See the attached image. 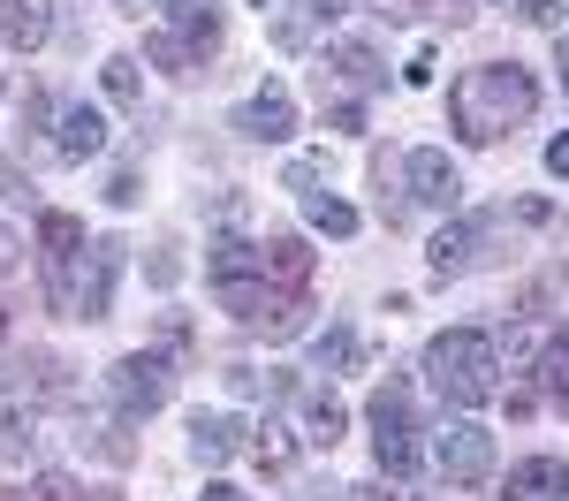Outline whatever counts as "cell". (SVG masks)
Masks as SVG:
<instances>
[{
	"mask_svg": "<svg viewBox=\"0 0 569 501\" xmlns=\"http://www.w3.org/2000/svg\"><path fill=\"white\" fill-rule=\"evenodd\" d=\"M114 273H122V243H114V236H99V243L84 251V267H77L69 319H107V304H114Z\"/></svg>",
	"mask_w": 569,
	"mask_h": 501,
	"instance_id": "obj_8",
	"label": "cell"
},
{
	"mask_svg": "<svg viewBox=\"0 0 569 501\" xmlns=\"http://www.w3.org/2000/svg\"><path fill=\"white\" fill-rule=\"evenodd\" d=\"M342 8H350V0H311V16H319V23H335Z\"/></svg>",
	"mask_w": 569,
	"mask_h": 501,
	"instance_id": "obj_32",
	"label": "cell"
},
{
	"mask_svg": "<svg viewBox=\"0 0 569 501\" xmlns=\"http://www.w3.org/2000/svg\"><path fill=\"white\" fill-rule=\"evenodd\" d=\"M402 176H410V198H418V206H440V213L463 206V168H456L448 152H433V144H418V152L402 160Z\"/></svg>",
	"mask_w": 569,
	"mask_h": 501,
	"instance_id": "obj_9",
	"label": "cell"
},
{
	"mask_svg": "<svg viewBox=\"0 0 569 501\" xmlns=\"http://www.w3.org/2000/svg\"><path fill=\"white\" fill-rule=\"evenodd\" d=\"M99 144H107V122H99V107H61L53 152H61V160H91Z\"/></svg>",
	"mask_w": 569,
	"mask_h": 501,
	"instance_id": "obj_15",
	"label": "cell"
},
{
	"mask_svg": "<svg viewBox=\"0 0 569 501\" xmlns=\"http://www.w3.org/2000/svg\"><path fill=\"white\" fill-rule=\"evenodd\" d=\"M236 130H243V137H259V144H281V137L297 130V99H289V84H259L251 99H243Z\"/></svg>",
	"mask_w": 569,
	"mask_h": 501,
	"instance_id": "obj_11",
	"label": "cell"
},
{
	"mask_svg": "<svg viewBox=\"0 0 569 501\" xmlns=\"http://www.w3.org/2000/svg\"><path fill=\"white\" fill-rule=\"evenodd\" d=\"M107 395L122 403V418H152V410L176 395V372H168L160 350H130V358L107 372Z\"/></svg>",
	"mask_w": 569,
	"mask_h": 501,
	"instance_id": "obj_7",
	"label": "cell"
},
{
	"mask_svg": "<svg viewBox=\"0 0 569 501\" xmlns=\"http://www.w3.org/2000/svg\"><path fill=\"white\" fill-rule=\"evenodd\" d=\"M555 69H562V91H569V31L555 39Z\"/></svg>",
	"mask_w": 569,
	"mask_h": 501,
	"instance_id": "obj_33",
	"label": "cell"
},
{
	"mask_svg": "<svg viewBox=\"0 0 569 501\" xmlns=\"http://www.w3.org/2000/svg\"><path fill=\"white\" fill-rule=\"evenodd\" d=\"M16 267V236H8V228H0V273Z\"/></svg>",
	"mask_w": 569,
	"mask_h": 501,
	"instance_id": "obj_34",
	"label": "cell"
},
{
	"mask_svg": "<svg viewBox=\"0 0 569 501\" xmlns=\"http://www.w3.org/2000/svg\"><path fill=\"white\" fill-rule=\"evenodd\" d=\"M342 501H410V494H388V487H350Z\"/></svg>",
	"mask_w": 569,
	"mask_h": 501,
	"instance_id": "obj_31",
	"label": "cell"
},
{
	"mask_svg": "<svg viewBox=\"0 0 569 501\" xmlns=\"http://www.w3.org/2000/svg\"><path fill=\"white\" fill-rule=\"evenodd\" d=\"M39 251H46V297H53V312H69V297H77V267H84V221L77 213H39Z\"/></svg>",
	"mask_w": 569,
	"mask_h": 501,
	"instance_id": "obj_6",
	"label": "cell"
},
{
	"mask_svg": "<svg viewBox=\"0 0 569 501\" xmlns=\"http://www.w3.org/2000/svg\"><path fill=\"white\" fill-rule=\"evenodd\" d=\"M198 501H251V494H236V487H206Z\"/></svg>",
	"mask_w": 569,
	"mask_h": 501,
	"instance_id": "obj_35",
	"label": "cell"
},
{
	"mask_svg": "<svg viewBox=\"0 0 569 501\" xmlns=\"http://www.w3.org/2000/svg\"><path fill=\"white\" fill-rule=\"evenodd\" d=\"M220 312H236V327H251V334H297L305 327V289H281V281H266V273H236V281H213Z\"/></svg>",
	"mask_w": 569,
	"mask_h": 501,
	"instance_id": "obj_3",
	"label": "cell"
},
{
	"mask_svg": "<svg viewBox=\"0 0 569 501\" xmlns=\"http://www.w3.org/2000/svg\"><path fill=\"white\" fill-rule=\"evenodd\" d=\"M251 455H259L266 471H289V455H297V449H289V425H266L259 441H251Z\"/></svg>",
	"mask_w": 569,
	"mask_h": 501,
	"instance_id": "obj_26",
	"label": "cell"
},
{
	"mask_svg": "<svg viewBox=\"0 0 569 501\" xmlns=\"http://www.w3.org/2000/svg\"><path fill=\"white\" fill-rule=\"evenodd\" d=\"M305 213L319 236H357V206H342V198H305Z\"/></svg>",
	"mask_w": 569,
	"mask_h": 501,
	"instance_id": "obj_22",
	"label": "cell"
},
{
	"mask_svg": "<svg viewBox=\"0 0 569 501\" xmlns=\"http://www.w3.org/2000/svg\"><path fill=\"white\" fill-rule=\"evenodd\" d=\"M426 372H433V388L448 395L456 410H479L501 395V358H493V342H486L479 327H448V334H433V350H426Z\"/></svg>",
	"mask_w": 569,
	"mask_h": 501,
	"instance_id": "obj_2",
	"label": "cell"
},
{
	"mask_svg": "<svg viewBox=\"0 0 569 501\" xmlns=\"http://www.w3.org/2000/svg\"><path fill=\"white\" fill-rule=\"evenodd\" d=\"M168 31L206 61V53L220 46V8H213V0H182V8H168Z\"/></svg>",
	"mask_w": 569,
	"mask_h": 501,
	"instance_id": "obj_16",
	"label": "cell"
},
{
	"mask_svg": "<svg viewBox=\"0 0 569 501\" xmlns=\"http://www.w3.org/2000/svg\"><path fill=\"white\" fill-rule=\"evenodd\" d=\"M517 16L539 23V31H555V16H562V0H517Z\"/></svg>",
	"mask_w": 569,
	"mask_h": 501,
	"instance_id": "obj_27",
	"label": "cell"
},
{
	"mask_svg": "<svg viewBox=\"0 0 569 501\" xmlns=\"http://www.w3.org/2000/svg\"><path fill=\"white\" fill-rule=\"evenodd\" d=\"M53 39V0H0V46L39 53Z\"/></svg>",
	"mask_w": 569,
	"mask_h": 501,
	"instance_id": "obj_13",
	"label": "cell"
},
{
	"mask_svg": "<svg viewBox=\"0 0 569 501\" xmlns=\"http://www.w3.org/2000/svg\"><path fill=\"white\" fill-rule=\"evenodd\" d=\"M509 501H569V463L562 455H525V463H509Z\"/></svg>",
	"mask_w": 569,
	"mask_h": 501,
	"instance_id": "obj_12",
	"label": "cell"
},
{
	"mask_svg": "<svg viewBox=\"0 0 569 501\" xmlns=\"http://www.w3.org/2000/svg\"><path fill=\"white\" fill-rule=\"evenodd\" d=\"M433 463L448 487H486L493 479V433H486L479 418H448L433 433Z\"/></svg>",
	"mask_w": 569,
	"mask_h": 501,
	"instance_id": "obj_5",
	"label": "cell"
},
{
	"mask_svg": "<svg viewBox=\"0 0 569 501\" xmlns=\"http://www.w3.org/2000/svg\"><path fill=\"white\" fill-rule=\"evenodd\" d=\"M493 8H501V0H493Z\"/></svg>",
	"mask_w": 569,
	"mask_h": 501,
	"instance_id": "obj_37",
	"label": "cell"
},
{
	"mask_svg": "<svg viewBox=\"0 0 569 501\" xmlns=\"http://www.w3.org/2000/svg\"><path fill=\"white\" fill-rule=\"evenodd\" d=\"M342 425H350V418H342L335 395H311V403H305V441H311V449H335V441H342Z\"/></svg>",
	"mask_w": 569,
	"mask_h": 501,
	"instance_id": "obj_18",
	"label": "cell"
},
{
	"mask_svg": "<svg viewBox=\"0 0 569 501\" xmlns=\"http://www.w3.org/2000/svg\"><path fill=\"white\" fill-rule=\"evenodd\" d=\"M319 168H327V160H289V190H311V182H319Z\"/></svg>",
	"mask_w": 569,
	"mask_h": 501,
	"instance_id": "obj_28",
	"label": "cell"
},
{
	"mask_svg": "<svg viewBox=\"0 0 569 501\" xmlns=\"http://www.w3.org/2000/svg\"><path fill=\"white\" fill-rule=\"evenodd\" d=\"M144 53H152V61L168 69V77H190V69H206V61H198V53L176 39V31H152V39H144Z\"/></svg>",
	"mask_w": 569,
	"mask_h": 501,
	"instance_id": "obj_20",
	"label": "cell"
},
{
	"mask_svg": "<svg viewBox=\"0 0 569 501\" xmlns=\"http://www.w3.org/2000/svg\"><path fill=\"white\" fill-rule=\"evenodd\" d=\"M327 69H335L342 84H357V91H380V84H388L380 53H372V46H357V39H335V46H327Z\"/></svg>",
	"mask_w": 569,
	"mask_h": 501,
	"instance_id": "obj_17",
	"label": "cell"
},
{
	"mask_svg": "<svg viewBox=\"0 0 569 501\" xmlns=\"http://www.w3.org/2000/svg\"><path fill=\"white\" fill-rule=\"evenodd\" d=\"M259 8H281V0H259Z\"/></svg>",
	"mask_w": 569,
	"mask_h": 501,
	"instance_id": "obj_36",
	"label": "cell"
},
{
	"mask_svg": "<svg viewBox=\"0 0 569 501\" xmlns=\"http://www.w3.org/2000/svg\"><path fill=\"white\" fill-rule=\"evenodd\" d=\"M426 259H433L440 281H448V273L486 267V259H493V221H448V228L433 236V251H426Z\"/></svg>",
	"mask_w": 569,
	"mask_h": 501,
	"instance_id": "obj_10",
	"label": "cell"
},
{
	"mask_svg": "<svg viewBox=\"0 0 569 501\" xmlns=\"http://www.w3.org/2000/svg\"><path fill=\"white\" fill-rule=\"evenodd\" d=\"M31 449H39V425H31V410H8V418H0V455H16V463H23Z\"/></svg>",
	"mask_w": 569,
	"mask_h": 501,
	"instance_id": "obj_23",
	"label": "cell"
},
{
	"mask_svg": "<svg viewBox=\"0 0 569 501\" xmlns=\"http://www.w3.org/2000/svg\"><path fill=\"white\" fill-rule=\"evenodd\" d=\"M539 388H547V403H569V334L539 350Z\"/></svg>",
	"mask_w": 569,
	"mask_h": 501,
	"instance_id": "obj_19",
	"label": "cell"
},
{
	"mask_svg": "<svg viewBox=\"0 0 569 501\" xmlns=\"http://www.w3.org/2000/svg\"><path fill=\"white\" fill-rule=\"evenodd\" d=\"M547 176H562V182H569V130L547 144Z\"/></svg>",
	"mask_w": 569,
	"mask_h": 501,
	"instance_id": "obj_29",
	"label": "cell"
},
{
	"mask_svg": "<svg viewBox=\"0 0 569 501\" xmlns=\"http://www.w3.org/2000/svg\"><path fill=\"white\" fill-rule=\"evenodd\" d=\"M311 364H319V372H342V364H357V334H350V327H327V334L311 342Z\"/></svg>",
	"mask_w": 569,
	"mask_h": 501,
	"instance_id": "obj_21",
	"label": "cell"
},
{
	"mask_svg": "<svg viewBox=\"0 0 569 501\" xmlns=\"http://www.w3.org/2000/svg\"><path fill=\"white\" fill-rule=\"evenodd\" d=\"M531 107H539V84H531L517 61H479V69H463L448 84V122H456V137H471V144H493V137L525 130Z\"/></svg>",
	"mask_w": 569,
	"mask_h": 501,
	"instance_id": "obj_1",
	"label": "cell"
},
{
	"mask_svg": "<svg viewBox=\"0 0 569 501\" xmlns=\"http://www.w3.org/2000/svg\"><path fill=\"white\" fill-rule=\"evenodd\" d=\"M0 501H84L61 471H46V479H31V487H16V494H0Z\"/></svg>",
	"mask_w": 569,
	"mask_h": 501,
	"instance_id": "obj_25",
	"label": "cell"
},
{
	"mask_svg": "<svg viewBox=\"0 0 569 501\" xmlns=\"http://www.w3.org/2000/svg\"><path fill=\"white\" fill-rule=\"evenodd\" d=\"M372 455H380V471H388L395 487L418 471V418H410V395L395 380L372 395Z\"/></svg>",
	"mask_w": 569,
	"mask_h": 501,
	"instance_id": "obj_4",
	"label": "cell"
},
{
	"mask_svg": "<svg viewBox=\"0 0 569 501\" xmlns=\"http://www.w3.org/2000/svg\"><path fill=\"white\" fill-rule=\"evenodd\" d=\"M107 198H114V206H137V198H144V190H137V176H130V168H122V176H114V190H107Z\"/></svg>",
	"mask_w": 569,
	"mask_h": 501,
	"instance_id": "obj_30",
	"label": "cell"
},
{
	"mask_svg": "<svg viewBox=\"0 0 569 501\" xmlns=\"http://www.w3.org/2000/svg\"><path fill=\"white\" fill-rule=\"evenodd\" d=\"M236 449H243V418H228V410H213V418L198 410V418H190V455H198V463H228Z\"/></svg>",
	"mask_w": 569,
	"mask_h": 501,
	"instance_id": "obj_14",
	"label": "cell"
},
{
	"mask_svg": "<svg viewBox=\"0 0 569 501\" xmlns=\"http://www.w3.org/2000/svg\"><path fill=\"white\" fill-rule=\"evenodd\" d=\"M107 99H114V107H144V91H137V61H130V53H114V61H107Z\"/></svg>",
	"mask_w": 569,
	"mask_h": 501,
	"instance_id": "obj_24",
	"label": "cell"
}]
</instances>
